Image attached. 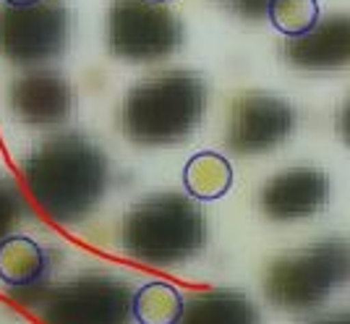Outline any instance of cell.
Instances as JSON below:
<instances>
[{"label": "cell", "instance_id": "obj_5", "mask_svg": "<svg viewBox=\"0 0 350 324\" xmlns=\"http://www.w3.org/2000/svg\"><path fill=\"white\" fill-rule=\"evenodd\" d=\"M71 42V8L63 0L0 8V55L21 68L58 60Z\"/></svg>", "mask_w": 350, "mask_h": 324}, {"label": "cell", "instance_id": "obj_7", "mask_svg": "<svg viewBox=\"0 0 350 324\" xmlns=\"http://www.w3.org/2000/svg\"><path fill=\"white\" fill-rule=\"evenodd\" d=\"M295 126V113L285 100L248 92L230 107L225 144L238 154H262L282 144Z\"/></svg>", "mask_w": 350, "mask_h": 324}, {"label": "cell", "instance_id": "obj_6", "mask_svg": "<svg viewBox=\"0 0 350 324\" xmlns=\"http://www.w3.org/2000/svg\"><path fill=\"white\" fill-rule=\"evenodd\" d=\"M107 47L123 60H160L183 44L180 18L154 0H113L107 11Z\"/></svg>", "mask_w": 350, "mask_h": 324}, {"label": "cell", "instance_id": "obj_10", "mask_svg": "<svg viewBox=\"0 0 350 324\" xmlns=\"http://www.w3.org/2000/svg\"><path fill=\"white\" fill-rule=\"evenodd\" d=\"M282 58L301 71L345 68L350 63V16H324L306 34L288 37L282 44Z\"/></svg>", "mask_w": 350, "mask_h": 324}, {"label": "cell", "instance_id": "obj_17", "mask_svg": "<svg viewBox=\"0 0 350 324\" xmlns=\"http://www.w3.org/2000/svg\"><path fill=\"white\" fill-rule=\"evenodd\" d=\"M222 5H228L233 14L243 16L248 21H259L267 16V8H269V0H219Z\"/></svg>", "mask_w": 350, "mask_h": 324}, {"label": "cell", "instance_id": "obj_1", "mask_svg": "<svg viewBox=\"0 0 350 324\" xmlns=\"http://www.w3.org/2000/svg\"><path fill=\"white\" fill-rule=\"evenodd\" d=\"M21 173L44 215L63 225L84 220L110 183L105 152L73 131L40 141L24 160Z\"/></svg>", "mask_w": 350, "mask_h": 324}, {"label": "cell", "instance_id": "obj_19", "mask_svg": "<svg viewBox=\"0 0 350 324\" xmlns=\"http://www.w3.org/2000/svg\"><path fill=\"white\" fill-rule=\"evenodd\" d=\"M311 324H350V314H342V316H327V319H319V322Z\"/></svg>", "mask_w": 350, "mask_h": 324}, {"label": "cell", "instance_id": "obj_21", "mask_svg": "<svg viewBox=\"0 0 350 324\" xmlns=\"http://www.w3.org/2000/svg\"><path fill=\"white\" fill-rule=\"evenodd\" d=\"M154 3H167V0H154Z\"/></svg>", "mask_w": 350, "mask_h": 324}, {"label": "cell", "instance_id": "obj_20", "mask_svg": "<svg viewBox=\"0 0 350 324\" xmlns=\"http://www.w3.org/2000/svg\"><path fill=\"white\" fill-rule=\"evenodd\" d=\"M5 5H31V3H37V0H3Z\"/></svg>", "mask_w": 350, "mask_h": 324}, {"label": "cell", "instance_id": "obj_8", "mask_svg": "<svg viewBox=\"0 0 350 324\" xmlns=\"http://www.w3.org/2000/svg\"><path fill=\"white\" fill-rule=\"evenodd\" d=\"M329 178L321 167H288L272 176L259 191V209L269 220H298L324 209Z\"/></svg>", "mask_w": 350, "mask_h": 324}, {"label": "cell", "instance_id": "obj_2", "mask_svg": "<svg viewBox=\"0 0 350 324\" xmlns=\"http://www.w3.org/2000/svg\"><path fill=\"white\" fill-rule=\"evenodd\" d=\"M204 113V79L196 71H165L129 89L120 107V129L133 144L165 147L191 136Z\"/></svg>", "mask_w": 350, "mask_h": 324}, {"label": "cell", "instance_id": "obj_9", "mask_svg": "<svg viewBox=\"0 0 350 324\" xmlns=\"http://www.w3.org/2000/svg\"><path fill=\"white\" fill-rule=\"evenodd\" d=\"M8 107L29 126H58L73 110V89L60 74L27 71L8 89Z\"/></svg>", "mask_w": 350, "mask_h": 324}, {"label": "cell", "instance_id": "obj_18", "mask_svg": "<svg viewBox=\"0 0 350 324\" xmlns=\"http://www.w3.org/2000/svg\"><path fill=\"white\" fill-rule=\"evenodd\" d=\"M337 133L342 136V141L350 147V97L337 110Z\"/></svg>", "mask_w": 350, "mask_h": 324}, {"label": "cell", "instance_id": "obj_11", "mask_svg": "<svg viewBox=\"0 0 350 324\" xmlns=\"http://www.w3.org/2000/svg\"><path fill=\"white\" fill-rule=\"evenodd\" d=\"M178 324H259V311L243 293L206 291L183 303Z\"/></svg>", "mask_w": 350, "mask_h": 324}, {"label": "cell", "instance_id": "obj_16", "mask_svg": "<svg viewBox=\"0 0 350 324\" xmlns=\"http://www.w3.org/2000/svg\"><path fill=\"white\" fill-rule=\"evenodd\" d=\"M24 212V202H21V193L16 189L11 180L0 178V241L11 233L18 217Z\"/></svg>", "mask_w": 350, "mask_h": 324}, {"label": "cell", "instance_id": "obj_15", "mask_svg": "<svg viewBox=\"0 0 350 324\" xmlns=\"http://www.w3.org/2000/svg\"><path fill=\"white\" fill-rule=\"evenodd\" d=\"M267 18L285 37L306 34L319 21V0H269Z\"/></svg>", "mask_w": 350, "mask_h": 324}, {"label": "cell", "instance_id": "obj_13", "mask_svg": "<svg viewBox=\"0 0 350 324\" xmlns=\"http://www.w3.org/2000/svg\"><path fill=\"white\" fill-rule=\"evenodd\" d=\"M47 256L37 241L11 236L0 241V280L11 288L34 285L44 275Z\"/></svg>", "mask_w": 350, "mask_h": 324}, {"label": "cell", "instance_id": "obj_12", "mask_svg": "<svg viewBox=\"0 0 350 324\" xmlns=\"http://www.w3.org/2000/svg\"><path fill=\"white\" fill-rule=\"evenodd\" d=\"M183 186L193 202H215L233 186V165L217 152H199L183 167Z\"/></svg>", "mask_w": 350, "mask_h": 324}, {"label": "cell", "instance_id": "obj_14", "mask_svg": "<svg viewBox=\"0 0 350 324\" xmlns=\"http://www.w3.org/2000/svg\"><path fill=\"white\" fill-rule=\"evenodd\" d=\"M131 311L139 324H178L183 316V295L167 282H146L133 295Z\"/></svg>", "mask_w": 350, "mask_h": 324}, {"label": "cell", "instance_id": "obj_4", "mask_svg": "<svg viewBox=\"0 0 350 324\" xmlns=\"http://www.w3.org/2000/svg\"><path fill=\"white\" fill-rule=\"evenodd\" d=\"M350 275V243L329 238L275 259L264 275V293L272 306L311 311L321 306Z\"/></svg>", "mask_w": 350, "mask_h": 324}, {"label": "cell", "instance_id": "obj_3", "mask_svg": "<svg viewBox=\"0 0 350 324\" xmlns=\"http://www.w3.org/2000/svg\"><path fill=\"white\" fill-rule=\"evenodd\" d=\"M204 212L186 193L162 191L146 196L123 217V249L144 265L186 262L204 246Z\"/></svg>", "mask_w": 350, "mask_h": 324}]
</instances>
